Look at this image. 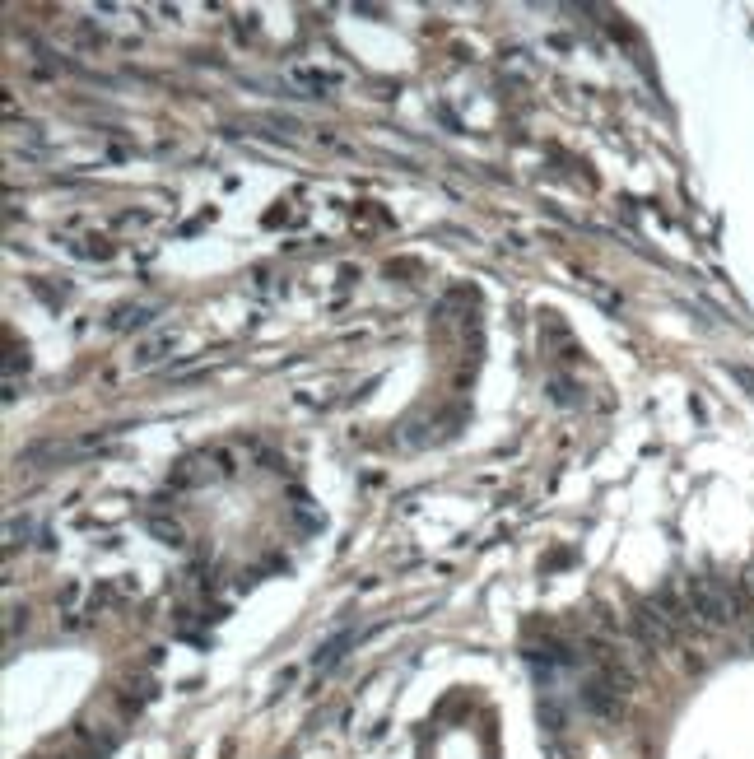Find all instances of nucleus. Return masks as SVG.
<instances>
[{
	"mask_svg": "<svg viewBox=\"0 0 754 759\" xmlns=\"http://www.w3.org/2000/svg\"><path fill=\"white\" fill-rule=\"evenodd\" d=\"M680 597L689 606V620L694 629H708V634H722L736 624V597H731V578H713V573H689L680 583Z\"/></svg>",
	"mask_w": 754,
	"mask_h": 759,
	"instance_id": "obj_1",
	"label": "nucleus"
}]
</instances>
